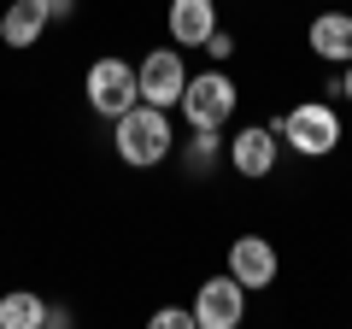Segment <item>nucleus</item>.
<instances>
[{"label":"nucleus","instance_id":"obj_1","mask_svg":"<svg viewBox=\"0 0 352 329\" xmlns=\"http://www.w3.org/2000/svg\"><path fill=\"white\" fill-rule=\"evenodd\" d=\"M112 153H118V164H129V171H159V164L176 153L170 112H164V106H147V100H135L129 112H118L112 118Z\"/></svg>","mask_w":352,"mask_h":329},{"label":"nucleus","instance_id":"obj_2","mask_svg":"<svg viewBox=\"0 0 352 329\" xmlns=\"http://www.w3.org/2000/svg\"><path fill=\"white\" fill-rule=\"evenodd\" d=\"M270 124H276L282 147L300 153V159H329V153L340 147V112L329 106V94L323 100H294L288 112L270 118Z\"/></svg>","mask_w":352,"mask_h":329},{"label":"nucleus","instance_id":"obj_3","mask_svg":"<svg viewBox=\"0 0 352 329\" xmlns=\"http://www.w3.org/2000/svg\"><path fill=\"white\" fill-rule=\"evenodd\" d=\"M176 112H182L188 129H223L229 118L241 112L235 76H229L223 65H212V71H200V76L188 71V89H182V100H176Z\"/></svg>","mask_w":352,"mask_h":329},{"label":"nucleus","instance_id":"obj_4","mask_svg":"<svg viewBox=\"0 0 352 329\" xmlns=\"http://www.w3.org/2000/svg\"><path fill=\"white\" fill-rule=\"evenodd\" d=\"M82 100H88V112H94V118L112 124L118 112H129V106L141 100L135 65H129L124 53H100V59H88V71H82Z\"/></svg>","mask_w":352,"mask_h":329},{"label":"nucleus","instance_id":"obj_5","mask_svg":"<svg viewBox=\"0 0 352 329\" xmlns=\"http://www.w3.org/2000/svg\"><path fill=\"white\" fill-rule=\"evenodd\" d=\"M135 83H141V100H147V106L176 112L182 89H188V59H182V47H176V41L147 47V53H141V65H135Z\"/></svg>","mask_w":352,"mask_h":329},{"label":"nucleus","instance_id":"obj_6","mask_svg":"<svg viewBox=\"0 0 352 329\" xmlns=\"http://www.w3.org/2000/svg\"><path fill=\"white\" fill-rule=\"evenodd\" d=\"M223 270L247 294H270L276 277H282V253H276V241H270V235H235V241H229V253H223Z\"/></svg>","mask_w":352,"mask_h":329},{"label":"nucleus","instance_id":"obj_7","mask_svg":"<svg viewBox=\"0 0 352 329\" xmlns=\"http://www.w3.org/2000/svg\"><path fill=\"white\" fill-rule=\"evenodd\" d=\"M276 164H282V136H276V124H241L235 136H229V171H235L241 182L276 177Z\"/></svg>","mask_w":352,"mask_h":329},{"label":"nucleus","instance_id":"obj_8","mask_svg":"<svg viewBox=\"0 0 352 329\" xmlns=\"http://www.w3.org/2000/svg\"><path fill=\"white\" fill-rule=\"evenodd\" d=\"M194 323L200 329H241L247 323V288H241L235 277H206L200 288H194Z\"/></svg>","mask_w":352,"mask_h":329},{"label":"nucleus","instance_id":"obj_9","mask_svg":"<svg viewBox=\"0 0 352 329\" xmlns=\"http://www.w3.org/2000/svg\"><path fill=\"white\" fill-rule=\"evenodd\" d=\"M217 24H223V6H217V0H170V6H164V30H170V41L182 53L188 47L200 53Z\"/></svg>","mask_w":352,"mask_h":329},{"label":"nucleus","instance_id":"obj_10","mask_svg":"<svg viewBox=\"0 0 352 329\" xmlns=\"http://www.w3.org/2000/svg\"><path fill=\"white\" fill-rule=\"evenodd\" d=\"M47 30H53V18H47L41 0H6V12H0V41H6L12 53H30Z\"/></svg>","mask_w":352,"mask_h":329},{"label":"nucleus","instance_id":"obj_11","mask_svg":"<svg viewBox=\"0 0 352 329\" xmlns=\"http://www.w3.org/2000/svg\"><path fill=\"white\" fill-rule=\"evenodd\" d=\"M305 47L317 53L323 65H346L352 59V12H317L311 24H305Z\"/></svg>","mask_w":352,"mask_h":329},{"label":"nucleus","instance_id":"obj_12","mask_svg":"<svg viewBox=\"0 0 352 329\" xmlns=\"http://www.w3.org/2000/svg\"><path fill=\"white\" fill-rule=\"evenodd\" d=\"M223 159H229L223 129H188V141H176V164H182L188 177H212Z\"/></svg>","mask_w":352,"mask_h":329},{"label":"nucleus","instance_id":"obj_13","mask_svg":"<svg viewBox=\"0 0 352 329\" xmlns=\"http://www.w3.org/2000/svg\"><path fill=\"white\" fill-rule=\"evenodd\" d=\"M0 329H47L41 288H6L0 294Z\"/></svg>","mask_w":352,"mask_h":329},{"label":"nucleus","instance_id":"obj_14","mask_svg":"<svg viewBox=\"0 0 352 329\" xmlns=\"http://www.w3.org/2000/svg\"><path fill=\"white\" fill-rule=\"evenodd\" d=\"M147 323L153 329H200V323H194V306H159Z\"/></svg>","mask_w":352,"mask_h":329},{"label":"nucleus","instance_id":"obj_15","mask_svg":"<svg viewBox=\"0 0 352 329\" xmlns=\"http://www.w3.org/2000/svg\"><path fill=\"white\" fill-rule=\"evenodd\" d=\"M200 53H206V59H212V65H229V59H235V36H229V30L217 24L212 36H206V47H200Z\"/></svg>","mask_w":352,"mask_h":329},{"label":"nucleus","instance_id":"obj_16","mask_svg":"<svg viewBox=\"0 0 352 329\" xmlns=\"http://www.w3.org/2000/svg\"><path fill=\"white\" fill-rule=\"evenodd\" d=\"M41 6H47V18H53V24H71V18L82 12V0H41Z\"/></svg>","mask_w":352,"mask_h":329},{"label":"nucleus","instance_id":"obj_17","mask_svg":"<svg viewBox=\"0 0 352 329\" xmlns=\"http://www.w3.org/2000/svg\"><path fill=\"white\" fill-rule=\"evenodd\" d=\"M329 100H346V106H352V59L340 65V76L329 83Z\"/></svg>","mask_w":352,"mask_h":329},{"label":"nucleus","instance_id":"obj_18","mask_svg":"<svg viewBox=\"0 0 352 329\" xmlns=\"http://www.w3.org/2000/svg\"><path fill=\"white\" fill-rule=\"evenodd\" d=\"M47 323H53V329H71L76 312H71V306H47Z\"/></svg>","mask_w":352,"mask_h":329}]
</instances>
